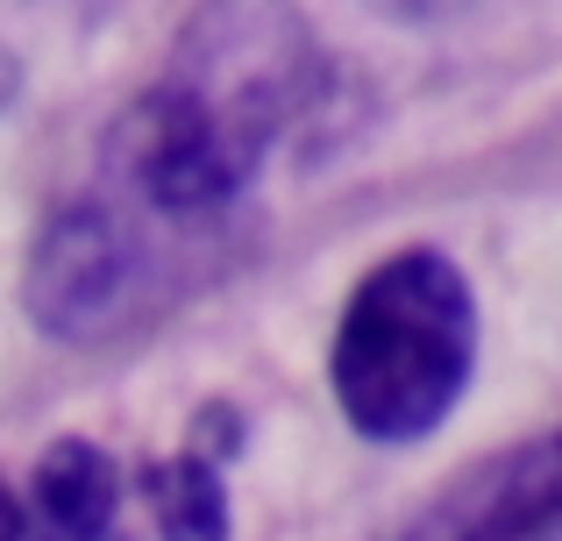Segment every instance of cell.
Segmentation results:
<instances>
[{"mask_svg":"<svg viewBox=\"0 0 562 541\" xmlns=\"http://www.w3.org/2000/svg\"><path fill=\"white\" fill-rule=\"evenodd\" d=\"M477 357V300L441 250H392L335 320L328 385L371 442H420L449 420Z\"/></svg>","mask_w":562,"mask_h":541,"instance_id":"obj_2","label":"cell"},{"mask_svg":"<svg viewBox=\"0 0 562 541\" xmlns=\"http://www.w3.org/2000/svg\"><path fill=\"white\" fill-rule=\"evenodd\" d=\"M22 514L36 541H122V471L108 449L71 435V442L43 449Z\"/></svg>","mask_w":562,"mask_h":541,"instance_id":"obj_3","label":"cell"},{"mask_svg":"<svg viewBox=\"0 0 562 541\" xmlns=\"http://www.w3.org/2000/svg\"><path fill=\"white\" fill-rule=\"evenodd\" d=\"M306 93L314 57L300 29L235 14L228 36H200L179 71L114 122L108 185L86 207L108 222L136 278L150 271V236H200L228 207H243Z\"/></svg>","mask_w":562,"mask_h":541,"instance_id":"obj_1","label":"cell"},{"mask_svg":"<svg viewBox=\"0 0 562 541\" xmlns=\"http://www.w3.org/2000/svg\"><path fill=\"white\" fill-rule=\"evenodd\" d=\"M0 541H29V514H22V499H14L8 485H0Z\"/></svg>","mask_w":562,"mask_h":541,"instance_id":"obj_5","label":"cell"},{"mask_svg":"<svg viewBox=\"0 0 562 541\" xmlns=\"http://www.w3.org/2000/svg\"><path fill=\"white\" fill-rule=\"evenodd\" d=\"M150 492V514L165 541H228V499H221V477L206 457H171L143 477Z\"/></svg>","mask_w":562,"mask_h":541,"instance_id":"obj_4","label":"cell"}]
</instances>
